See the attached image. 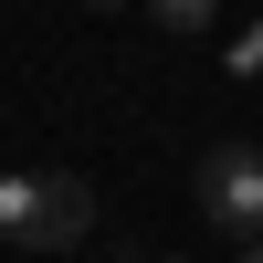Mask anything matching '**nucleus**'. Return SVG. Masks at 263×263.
<instances>
[{
  "instance_id": "f257e3e1",
  "label": "nucleus",
  "mask_w": 263,
  "mask_h": 263,
  "mask_svg": "<svg viewBox=\"0 0 263 263\" xmlns=\"http://www.w3.org/2000/svg\"><path fill=\"white\" fill-rule=\"evenodd\" d=\"M0 232L32 253H74L95 232V190L74 168H0Z\"/></svg>"
},
{
  "instance_id": "f03ea898",
  "label": "nucleus",
  "mask_w": 263,
  "mask_h": 263,
  "mask_svg": "<svg viewBox=\"0 0 263 263\" xmlns=\"http://www.w3.org/2000/svg\"><path fill=\"white\" fill-rule=\"evenodd\" d=\"M200 221L221 232V242H242V253L263 242V147L253 137H221L200 158Z\"/></svg>"
},
{
  "instance_id": "7ed1b4c3",
  "label": "nucleus",
  "mask_w": 263,
  "mask_h": 263,
  "mask_svg": "<svg viewBox=\"0 0 263 263\" xmlns=\"http://www.w3.org/2000/svg\"><path fill=\"white\" fill-rule=\"evenodd\" d=\"M147 11H158L168 32H211V11H221V0H147Z\"/></svg>"
},
{
  "instance_id": "20e7f679",
  "label": "nucleus",
  "mask_w": 263,
  "mask_h": 263,
  "mask_svg": "<svg viewBox=\"0 0 263 263\" xmlns=\"http://www.w3.org/2000/svg\"><path fill=\"white\" fill-rule=\"evenodd\" d=\"M116 263H190V253H116Z\"/></svg>"
},
{
  "instance_id": "39448f33",
  "label": "nucleus",
  "mask_w": 263,
  "mask_h": 263,
  "mask_svg": "<svg viewBox=\"0 0 263 263\" xmlns=\"http://www.w3.org/2000/svg\"><path fill=\"white\" fill-rule=\"evenodd\" d=\"M242 263H263V242H253V253H242Z\"/></svg>"
},
{
  "instance_id": "423d86ee",
  "label": "nucleus",
  "mask_w": 263,
  "mask_h": 263,
  "mask_svg": "<svg viewBox=\"0 0 263 263\" xmlns=\"http://www.w3.org/2000/svg\"><path fill=\"white\" fill-rule=\"evenodd\" d=\"M95 11H116V0H95Z\"/></svg>"
}]
</instances>
